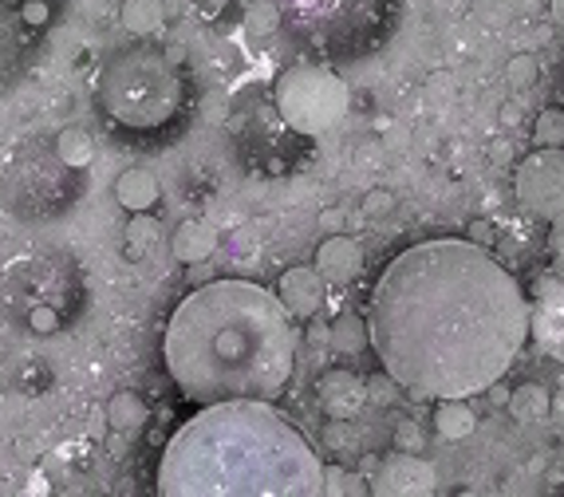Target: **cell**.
Segmentation results:
<instances>
[{
    "label": "cell",
    "mask_w": 564,
    "mask_h": 497,
    "mask_svg": "<svg viewBox=\"0 0 564 497\" xmlns=\"http://www.w3.org/2000/svg\"><path fill=\"white\" fill-rule=\"evenodd\" d=\"M434 431L446 443H462V438H470L477 431V415L470 411L466 399H438V407H434Z\"/></svg>",
    "instance_id": "obj_18"
},
{
    "label": "cell",
    "mask_w": 564,
    "mask_h": 497,
    "mask_svg": "<svg viewBox=\"0 0 564 497\" xmlns=\"http://www.w3.org/2000/svg\"><path fill=\"white\" fill-rule=\"evenodd\" d=\"M316 272L336 284L356 281L359 272H363V248H359V241L344 238V233L320 241V248H316Z\"/></svg>",
    "instance_id": "obj_14"
},
{
    "label": "cell",
    "mask_w": 564,
    "mask_h": 497,
    "mask_svg": "<svg viewBox=\"0 0 564 497\" xmlns=\"http://www.w3.org/2000/svg\"><path fill=\"white\" fill-rule=\"evenodd\" d=\"M505 76H510L513 87H529L533 79L541 76V64H537L533 55H513L510 67H505Z\"/></svg>",
    "instance_id": "obj_28"
},
{
    "label": "cell",
    "mask_w": 564,
    "mask_h": 497,
    "mask_svg": "<svg viewBox=\"0 0 564 497\" xmlns=\"http://www.w3.org/2000/svg\"><path fill=\"white\" fill-rule=\"evenodd\" d=\"M67 4L72 0H0V95L33 76Z\"/></svg>",
    "instance_id": "obj_9"
},
{
    "label": "cell",
    "mask_w": 564,
    "mask_h": 497,
    "mask_svg": "<svg viewBox=\"0 0 564 497\" xmlns=\"http://www.w3.org/2000/svg\"><path fill=\"white\" fill-rule=\"evenodd\" d=\"M95 103L103 119L127 139H158L182 123L190 91L163 48L127 43L99 64Z\"/></svg>",
    "instance_id": "obj_4"
},
{
    "label": "cell",
    "mask_w": 564,
    "mask_h": 497,
    "mask_svg": "<svg viewBox=\"0 0 564 497\" xmlns=\"http://www.w3.org/2000/svg\"><path fill=\"white\" fill-rule=\"evenodd\" d=\"M553 411H556V415H564V391H561V395H556V403H553Z\"/></svg>",
    "instance_id": "obj_36"
},
{
    "label": "cell",
    "mask_w": 564,
    "mask_h": 497,
    "mask_svg": "<svg viewBox=\"0 0 564 497\" xmlns=\"http://www.w3.org/2000/svg\"><path fill=\"white\" fill-rule=\"evenodd\" d=\"M505 407H510L513 419L529 426V422L549 419V411H553V399H549V391H544L541 383H521V387L510 391Z\"/></svg>",
    "instance_id": "obj_20"
},
{
    "label": "cell",
    "mask_w": 564,
    "mask_h": 497,
    "mask_svg": "<svg viewBox=\"0 0 564 497\" xmlns=\"http://www.w3.org/2000/svg\"><path fill=\"white\" fill-rule=\"evenodd\" d=\"M371 335H368V324L359 320V316L344 313L332 324V347H336L339 356H351V352H363V344H368Z\"/></svg>",
    "instance_id": "obj_24"
},
{
    "label": "cell",
    "mask_w": 564,
    "mask_h": 497,
    "mask_svg": "<svg viewBox=\"0 0 564 497\" xmlns=\"http://www.w3.org/2000/svg\"><path fill=\"white\" fill-rule=\"evenodd\" d=\"M146 419H151V411H146V403L139 399V391H115V395H111V403H107L111 431L134 434L146 426Z\"/></svg>",
    "instance_id": "obj_19"
},
{
    "label": "cell",
    "mask_w": 564,
    "mask_h": 497,
    "mask_svg": "<svg viewBox=\"0 0 564 497\" xmlns=\"http://www.w3.org/2000/svg\"><path fill=\"white\" fill-rule=\"evenodd\" d=\"M533 139H537V146H561L564 151V107L541 111V119L533 123Z\"/></svg>",
    "instance_id": "obj_26"
},
{
    "label": "cell",
    "mask_w": 564,
    "mask_h": 497,
    "mask_svg": "<svg viewBox=\"0 0 564 497\" xmlns=\"http://www.w3.org/2000/svg\"><path fill=\"white\" fill-rule=\"evenodd\" d=\"M371 347L419 399L489 391L529 340V301L477 241L402 248L371 292Z\"/></svg>",
    "instance_id": "obj_1"
},
{
    "label": "cell",
    "mask_w": 564,
    "mask_h": 497,
    "mask_svg": "<svg viewBox=\"0 0 564 497\" xmlns=\"http://www.w3.org/2000/svg\"><path fill=\"white\" fill-rule=\"evenodd\" d=\"M390 209H395V197H390L387 190H371V194L363 197V214H368V217L390 214Z\"/></svg>",
    "instance_id": "obj_30"
},
{
    "label": "cell",
    "mask_w": 564,
    "mask_h": 497,
    "mask_svg": "<svg viewBox=\"0 0 564 497\" xmlns=\"http://www.w3.org/2000/svg\"><path fill=\"white\" fill-rule=\"evenodd\" d=\"M52 146L55 154H60L67 166H76V170H87V166L95 163V139H91L84 127H64L52 139Z\"/></svg>",
    "instance_id": "obj_21"
},
{
    "label": "cell",
    "mask_w": 564,
    "mask_h": 497,
    "mask_svg": "<svg viewBox=\"0 0 564 497\" xmlns=\"http://www.w3.org/2000/svg\"><path fill=\"white\" fill-rule=\"evenodd\" d=\"M277 301L289 308L293 316L308 320L324 308V277L316 272V265H296V269L281 272L277 281Z\"/></svg>",
    "instance_id": "obj_13"
},
{
    "label": "cell",
    "mask_w": 564,
    "mask_h": 497,
    "mask_svg": "<svg viewBox=\"0 0 564 497\" xmlns=\"http://www.w3.org/2000/svg\"><path fill=\"white\" fill-rule=\"evenodd\" d=\"M549 9H553L556 24H564V0H549Z\"/></svg>",
    "instance_id": "obj_34"
},
{
    "label": "cell",
    "mask_w": 564,
    "mask_h": 497,
    "mask_svg": "<svg viewBox=\"0 0 564 497\" xmlns=\"http://www.w3.org/2000/svg\"><path fill=\"white\" fill-rule=\"evenodd\" d=\"M470 238H474L482 248L493 245V226H489V221H474V226H470Z\"/></svg>",
    "instance_id": "obj_31"
},
{
    "label": "cell",
    "mask_w": 564,
    "mask_h": 497,
    "mask_svg": "<svg viewBox=\"0 0 564 497\" xmlns=\"http://www.w3.org/2000/svg\"><path fill=\"white\" fill-rule=\"evenodd\" d=\"M115 197H119V206L127 209V214H146V209H154V202L163 197V186H158V178H154L151 170L134 166V170L119 174Z\"/></svg>",
    "instance_id": "obj_16"
},
{
    "label": "cell",
    "mask_w": 564,
    "mask_h": 497,
    "mask_svg": "<svg viewBox=\"0 0 564 497\" xmlns=\"http://www.w3.org/2000/svg\"><path fill=\"white\" fill-rule=\"evenodd\" d=\"M529 332L544 356L564 364V281H544L537 308L529 313Z\"/></svg>",
    "instance_id": "obj_12"
},
{
    "label": "cell",
    "mask_w": 564,
    "mask_h": 497,
    "mask_svg": "<svg viewBox=\"0 0 564 497\" xmlns=\"http://www.w3.org/2000/svg\"><path fill=\"white\" fill-rule=\"evenodd\" d=\"M87 304V284L72 253L28 248L0 269V320L16 332H64Z\"/></svg>",
    "instance_id": "obj_5"
},
{
    "label": "cell",
    "mask_w": 564,
    "mask_h": 497,
    "mask_svg": "<svg viewBox=\"0 0 564 497\" xmlns=\"http://www.w3.org/2000/svg\"><path fill=\"white\" fill-rule=\"evenodd\" d=\"M434 489H438L434 466L423 462V458H414L411 450L390 455L387 462L380 466V474H375V494H387V497H414V494H434Z\"/></svg>",
    "instance_id": "obj_11"
},
{
    "label": "cell",
    "mask_w": 564,
    "mask_h": 497,
    "mask_svg": "<svg viewBox=\"0 0 564 497\" xmlns=\"http://www.w3.org/2000/svg\"><path fill=\"white\" fill-rule=\"evenodd\" d=\"M163 364L185 399H277L296 364L293 313L253 281H209L170 313Z\"/></svg>",
    "instance_id": "obj_2"
},
{
    "label": "cell",
    "mask_w": 564,
    "mask_h": 497,
    "mask_svg": "<svg viewBox=\"0 0 564 497\" xmlns=\"http://www.w3.org/2000/svg\"><path fill=\"white\" fill-rule=\"evenodd\" d=\"M517 202L529 214L544 217V221H564V151L561 146H541L517 166L513 178Z\"/></svg>",
    "instance_id": "obj_10"
},
{
    "label": "cell",
    "mask_w": 564,
    "mask_h": 497,
    "mask_svg": "<svg viewBox=\"0 0 564 497\" xmlns=\"http://www.w3.org/2000/svg\"><path fill=\"white\" fill-rule=\"evenodd\" d=\"M553 253H556V260L564 265V221H556V233H553Z\"/></svg>",
    "instance_id": "obj_33"
},
{
    "label": "cell",
    "mask_w": 564,
    "mask_h": 497,
    "mask_svg": "<svg viewBox=\"0 0 564 497\" xmlns=\"http://www.w3.org/2000/svg\"><path fill=\"white\" fill-rule=\"evenodd\" d=\"M300 48L324 60H359L395 28L399 0H277Z\"/></svg>",
    "instance_id": "obj_6"
},
{
    "label": "cell",
    "mask_w": 564,
    "mask_h": 497,
    "mask_svg": "<svg viewBox=\"0 0 564 497\" xmlns=\"http://www.w3.org/2000/svg\"><path fill=\"white\" fill-rule=\"evenodd\" d=\"M241 24H245V33L257 36V40L281 33L284 28L281 4H277V0H249V4H245V21Z\"/></svg>",
    "instance_id": "obj_23"
},
{
    "label": "cell",
    "mask_w": 564,
    "mask_h": 497,
    "mask_svg": "<svg viewBox=\"0 0 564 497\" xmlns=\"http://www.w3.org/2000/svg\"><path fill=\"white\" fill-rule=\"evenodd\" d=\"M347 103H351V91L344 76L324 64H293L272 84V107L284 127L304 139L328 135L347 115Z\"/></svg>",
    "instance_id": "obj_8"
},
{
    "label": "cell",
    "mask_w": 564,
    "mask_h": 497,
    "mask_svg": "<svg viewBox=\"0 0 564 497\" xmlns=\"http://www.w3.org/2000/svg\"><path fill=\"white\" fill-rule=\"evenodd\" d=\"M226 4H229V0H202V16H206V21H214V16L226 9Z\"/></svg>",
    "instance_id": "obj_32"
},
{
    "label": "cell",
    "mask_w": 564,
    "mask_h": 497,
    "mask_svg": "<svg viewBox=\"0 0 564 497\" xmlns=\"http://www.w3.org/2000/svg\"><path fill=\"white\" fill-rule=\"evenodd\" d=\"M158 245V221L151 217V209L146 214H130V226H127V253L134 260L146 257L151 248Z\"/></svg>",
    "instance_id": "obj_25"
},
{
    "label": "cell",
    "mask_w": 564,
    "mask_h": 497,
    "mask_svg": "<svg viewBox=\"0 0 564 497\" xmlns=\"http://www.w3.org/2000/svg\"><path fill=\"white\" fill-rule=\"evenodd\" d=\"M84 194V170L67 166L52 142H16L0 166V206L21 221H55Z\"/></svg>",
    "instance_id": "obj_7"
},
{
    "label": "cell",
    "mask_w": 564,
    "mask_h": 497,
    "mask_svg": "<svg viewBox=\"0 0 564 497\" xmlns=\"http://www.w3.org/2000/svg\"><path fill=\"white\" fill-rule=\"evenodd\" d=\"M217 241L221 238H217V229L209 226V221H182L178 233H174L170 248L182 265H202V260H209L217 253Z\"/></svg>",
    "instance_id": "obj_17"
},
{
    "label": "cell",
    "mask_w": 564,
    "mask_h": 497,
    "mask_svg": "<svg viewBox=\"0 0 564 497\" xmlns=\"http://www.w3.org/2000/svg\"><path fill=\"white\" fill-rule=\"evenodd\" d=\"M489 391H493V395H489V399H493V403H505V399H510V391H501L498 383H493V387H489Z\"/></svg>",
    "instance_id": "obj_35"
},
{
    "label": "cell",
    "mask_w": 564,
    "mask_h": 497,
    "mask_svg": "<svg viewBox=\"0 0 564 497\" xmlns=\"http://www.w3.org/2000/svg\"><path fill=\"white\" fill-rule=\"evenodd\" d=\"M123 28L139 40L154 36L163 28V4L158 0H123Z\"/></svg>",
    "instance_id": "obj_22"
},
{
    "label": "cell",
    "mask_w": 564,
    "mask_h": 497,
    "mask_svg": "<svg viewBox=\"0 0 564 497\" xmlns=\"http://www.w3.org/2000/svg\"><path fill=\"white\" fill-rule=\"evenodd\" d=\"M320 407H324V415L328 419H336V422H344V419H351V415L363 407V379L359 375H351V371H328L324 379H320Z\"/></svg>",
    "instance_id": "obj_15"
},
{
    "label": "cell",
    "mask_w": 564,
    "mask_h": 497,
    "mask_svg": "<svg viewBox=\"0 0 564 497\" xmlns=\"http://www.w3.org/2000/svg\"><path fill=\"white\" fill-rule=\"evenodd\" d=\"M419 443H423V434H419V426H414L411 419H399V426H395V450H419Z\"/></svg>",
    "instance_id": "obj_29"
},
{
    "label": "cell",
    "mask_w": 564,
    "mask_h": 497,
    "mask_svg": "<svg viewBox=\"0 0 564 497\" xmlns=\"http://www.w3.org/2000/svg\"><path fill=\"white\" fill-rule=\"evenodd\" d=\"M166 497H316L324 466L312 443L269 399L206 403L158 462Z\"/></svg>",
    "instance_id": "obj_3"
},
{
    "label": "cell",
    "mask_w": 564,
    "mask_h": 497,
    "mask_svg": "<svg viewBox=\"0 0 564 497\" xmlns=\"http://www.w3.org/2000/svg\"><path fill=\"white\" fill-rule=\"evenodd\" d=\"M48 383H52V371L43 368L40 359H28V364L21 368V375H16V387H21L24 395H40Z\"/></svg>",
    "instance_id": "obj_27"
}]
</instances>
